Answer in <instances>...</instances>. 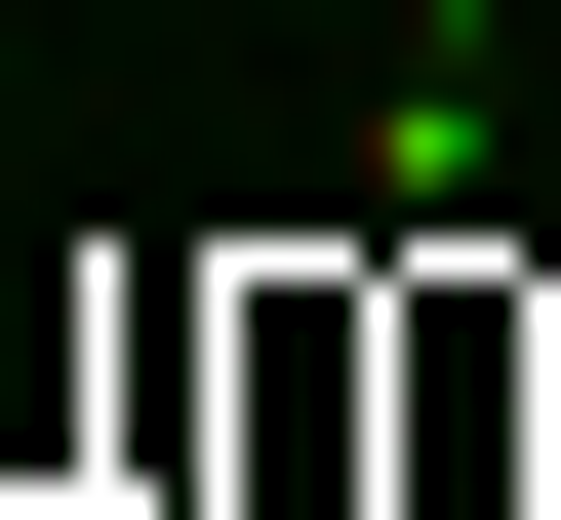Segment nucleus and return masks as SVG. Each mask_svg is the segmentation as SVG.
I'll use <instances>...</instances> for the list:
<instances>
[{"label": "nucleus", "mask_w": 561, "mask_h": 520, "mask_svg": "<svg viewBox=\"0 0 561 520\" xmlns=\"http://www.w3.org/2000/svg\"><path fill=\"white\" fill-rule=\"evenodd\" d=\"M522 520H561V321H522Z\"/></svg>", "instance_id": "1"}]
</instances>
